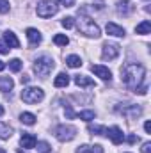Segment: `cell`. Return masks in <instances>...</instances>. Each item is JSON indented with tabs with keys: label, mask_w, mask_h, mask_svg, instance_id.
<instances>
[{
	"label": "cell",
	"mask_w": 151,
	"mask_h": 153,
	"mask_svg": "<svg viewBox=\"0 0 151 153\" xmlns=\"http://www.w3.org/2000/svg\"><path fill=\"white\" fill-rule=\"evenodd\" d=\"M4 41L9 45V48H20V41L16 38V34L11 32V30H7V32L4 34Z\"/></svg>",
	"instance_id": "obj_16"
},
{
	"label": "cell",
	"mask_w": 151,
	"mask_h": 153,
	"mask_svg": "<svg viewBox=\"0 0 151 153\" xmlns=\"http://www.w3.org/2000/svg\"><path fill=\"white\" fill-rule=\"evenodd\" d=\"M61 5H64V7H73L75 5V0H57Z\"/></svg>",
	"instance_id": "obj_31"
},
{
	"label": "cell",
	"mask_w": 151,
	"mask_h": 153,
	"mask_svg": "<svg viewBox=\"0 0 151 153\" xmlns=\"http://www.w3.org/2000/svg\"><path fill=\"white\" fill-rule=\"evenodd\" d=\"M66 116L71 119V117H75V112L71 111V105H66Z\"/></svg>",
	"instance_id": "obj_33"
},
{
	"label": "cell",
	"mask_w": 151,
	"mask_h": 153,
	"mask_svg": "<svg viewBox=\"0 0 151 153\" xmlns=\"http://www.w3.org/2000/svg\"><path fill=\"white\" fill-rule=\"evenodd\" d=\"M66 64L70 68H78V66H82V59L78 55H68L66 57Z\"/></svg>",
	"instance_id": "obj_21"
},
{
	"label": "cell",
	"mask_w": 151,
	"mask_h": 153,
	"mask_svg": "<svg viewBox=\"0 0 151 153\" xmlns=\"http://www.w3.org/2000/svg\"><path fill=\"white\" fill-rule=\"evenodd\" d=\"M76 135V128L71 125H59L55 128V137L61 141V143H68L71 139H75Z\"/></svg>",
	"instance_id": "obj_5"
},
{
	"label": "cell",
	"mask_w": 151,
	"mask_h": 153,
	"mask_svg": "<svg viewBox=\"0 0 151 153\" xmlns=\"http://www.w3.org/2000/svg\"><path fill=\"white\" fill-rule=\"evenodd\" d=\"M89 132H91V134H96V135H105V134H107V128H105V126H98V125H94V126L91 125V126H89Z\"/></svg>",
	"instance_id": "obj_26"
},
{
	"label": "cell",
	"mask_w": 151,
	"mask_h": 153,
	"mask_svg": "<svg viewBox=\"0 0 151 153\" xmlns=\"http://www.w3.org/2000/svg\"><path fill=\"white\" fill-rule=\"evenodd\" d=\"M39 18H52L55 13H57V5L53 0H43L38 4V9H36Z\"/></svg>",
	"instance_id": "obj_6"
},
{
	"label": "cell",
	"mask_w": 151,
	"mask_h": 153,
	"mask_svg": "<svg viewBox=\"0 0 151 153\" xmlns=\"http://www.w3.org/2000/svg\"><path fill=\"white\" fill-rule=\"evenodd\" d=\"M20 121H21L23 125H34V123H36V116L30 114V112H21V114H20Z\"/></svg>",
	"instance_id": "obj_22"
},
{
	"label": "cell",
	"mask_w": 151,
	"mask_h": 153,
	"mask_svg": "<svg viewBox=\"0 0 151 153\" xmlns=\"http://www.w3.org/2000/svg\"><path fill=\"white\" fill-rule=\"evenodd\" d=\"M44 98V93L41 87H25L21 91V100L25 103H38Z\"/></svg>",
	"instance_id": "obj_4"
},
{
	"label": "cell",
	"mask_w": 151,
	"mask_h": 153,
	"mask_svg": "<svg viewBox=\"0 0 151 153\" xmlns=\"http://www.w3.org/2000/svg\"><path fill=\"white\" fill-rule=\"evenodd\" d=\"M27 38L30 41V46H38L39 43H41V32H39L38 29H27Z\"/></svg>",
	"instance_id": "obj_14"
},
{
	"label": "cell",
	"mask_w": 151,
	"mask_h": 153,
	"mask_svg": "<svg viewBox=\"0 0 151 153\" xmlns=\"http://www.w3.org/2000/svg\"><path fill=\"white\" fill-rule=\"evenodd\" d=\"M75 84L78 85V87H94V85H96L93 78H89V76H85V75H76L75 76Z\"/></svg>",
	"instance_id": "obj_15"
},
{
	"label": "cell",
	"mask_w": 151,
	"mask_h": 153,
	"mask_svg": "<svg viewBox=\"0 0 151 153\" xmlns=\"http://www.w3.org/2000/svg\"><path fill=\"white\" fill-rule=\"evenodd\" d=\"M117 112L128 116V117H137V116H141L142 109L137 107V105H126V107H117Z\"/></svg>",
	"instance_id": "obj_10"
},
{
	"label": "cell",
	"mask_w": 151,
	"mask_h": 153,
	"mask_svg": "<svg viewBox=\"0 0 151 153\" xmlns=\"http://www.w3.org/2000/svg\"><path fill=\"white\" fill-rule=\"evenodd\" d=\"M76 29L82 32V34H85V36H89V38H100L101 36V32H100V27L85 14V11L84 9H80L78 11V20H76Z\"/></svg>",
	"instance_id": "obj_2"
},
{
	"label": "cell",
	"mask_w": 151,
	"mask_h": 153,
	"mask_svg": "<svg viewBox=\"0 0 151 153\" xmlns=\"http://www.w3.org/2000/svg\"><path fill=\"white\" fill-rule=\"evenodd\" d=\"M36 146H38V152L39 153H50V144H48V143H44V141L36 143Z\"/></svg>",
	"instance_id": "obj_29"
},
{
	"label": "cell",
	"mask_w": 151,
	"mask_h": 153,
	"mask_svg": "<svg viewBox=\"0 0 151 153\" xmlns=\"http://www.w3.org/2000/svg\"><path fill=\"white\" fill-rule=\"evenodd\" d=\"M144 130H146V134H151V123H150V121H146V123H144Z\"/></svg>",
	"instance_id": "obj_35"
},
{
	"label": "cell",
	"mask_w": 151,
	"mask_h": 153,
	"mask_svg": "<svg viewBox=\"0 0 151 153\" xmlns=\"http://www.w3.org/2000/svg\"><path fill=\"white\" fill-rule=\"evenodd\" d=\"M0 153H7V152H5V150H0Z\"/></svg>",
	"instance_id": "obj_39"
},
{
	"label": "cell",
	"mask_w": 151,
	"mask_h": 153,
	"mask_svg": "<svg viewBox=\"0 0 151 153\" xmlns=\"http://www.w3.org/2000/svg\"><path fill=\"white\" fill-rule=\"evenodd\" d=\"M119 53H121V46H119L117 43H105V45H103L101 57H103L105 61H114V59H117Z\"/></svg>",
	"instance_id": "obj_7"
},
{
	"label": "cell",
	"mask_w": 151,
	"mask_h": 153,
	"mask_svg": "<svg viewBox=\"0 0 151 153\" xmlns=\"http://www.w3.org/2000/svg\"><path fill=\"white\" fill-rule=\"evenodd\" d=\"M13 85H14V82H13V78H11V76H0V91H2V93L11 91V89H13Z\"/></svg>",
	"instance_id": "obj_18"
},
{
	"label": "cell",
	"mask_w": 151,
	"mask_h": 153,
	"mask_svg": "<svg viewBox=\"0 0 151 153\" xmlns=\"http://www.w3.org/2000/svg\"><path fill=\"white\" fill-rule=\"evenodd\" d=\"M105 135H109V139L112 141L115 146L124 141V134H123V130H121L119 126H110V128H107V134H105Z\"/></svg>",
	"instance_id": "obj_8"
},
{
	"label": "cell",
	"mask_w": 151,
	"mask_h": 153,
	"mask_svg": "<svg viewBox=\"0 0 151 153\" xmlns=\"http://www.w3.org/2000/svg\"><path fill=\"white\" fill-rule=\"evenodd\" d=\"M21 66H23V62H21L20 59H13V61L9 62V68H11V71H14V73H16V71H20V70H21Z\"/></svg>",
	"instance_id": "obj_27"
},
{
	"label": "cell",
	"mask_w": 151,
	"mask_h": 153,
	"mask_svg": "<svg viewBox=\"0 0 151 153\" xmlns=\"http://www.w3.org/2000/svg\"><path fill=\"white\" fill-rule=\"evenodd\" d=\"M61 25H62L64 29H71V27L75 25V18H73V16H66V18H62Z\"/></svg>",
	"instance_id": "obj_28"
},
{
	"label": "cell",
	"mask_w": 151,
	"mask_h": 153,
	"mask_svg": "<svg viewBox=\"0 0 151 153\" xmlns=\"http://www.w3.org/2000/svg\"><path fill=\"white\" fill-rule=\"evenodd\" d=\"M53 43H55L57 46H66V45L70 43V39H68L66 34H55V36H53Z\"/></svg>",
	"instance_id": "obj_23"
},
{
	"label": "cell",
	"mask_w": 151,
	"mask_h": 153,
	"mask_svg": "<svg viewBox=\"0 0 151 153\" xmlns=\"http://www.w3.org/2000/svg\"><path fill=\"white\" fill-rule=\"evenodd\" d=\"M126 141H128V143H135V141H137V135H133V134H132V135H128V139H126Z\"/></svg>",
	"instance_id": "obj_36"
},
{
	"label": "cell",
	"mask_w": 151,
	"mask_h": 153,
	"mask_svg": "<svg viewBox=\"0 0 151 153\" xmlns=\"http://www.w3.org/2000/svg\"><path fill=\"white\" fill-rule=\"evenodd\" d=\"M78 117H80V119H84V121H87V123H89V121H93V119H94V111H82V112H78Z\"/></svg>",
	"instance_id": "obj_25"
},
{
	"label": "cell",
	"mask_w": 151,
	"mask_h": 153,
	"mask_svg": "<svg viewBox=\"0 0 151 153\" xmlns=\"http://www.w3.org/2000/svg\"><path fill=\"white\" fill-rule=\"evenodd\" d=\"M142 153H151V143H144L142 144Z\"/></svg>",
	"instance_id": "obj_32"
},
{
	"label": "cell",
	"mask_w": 151,
	"mask_h": 153,
	"mask_svg": "<svg viewBox=\"0 0 151 153\" xmlns=\"http://www.w3.org/2000/svg\"><path fill=\"white\" fill-rule=\"evenodd\" d=\"M68 84H70V76L66 75V73H59V75L55 76V80H53L55 87H66Z\"/></svg>",
	"instance_id": "obj_19"
},
{
	"label": "cell",
	"mask_w": 151,
	"mask_h": 153,
	"mask_svg": "<svg viewBox=\"0 0 151 153\" xmlns=\"http://www.w3.org/2000/svg\"><path fill=\"white\" fill-rule=\"evenodd\" d=\"M76 153H103V148H101L100 144H94V146H91V144H82V146H78Z\"/></svg>",
	"instance_id": "obj_17"
},
{
	"label": "cell",
	"mask_w": 151,
	"mask_h": 153,
	"mask_svg": "<svg viewBox=\"0 0 151 153\" xmlns=\"http://www.w3.org/2000/svg\"><path fill=\"white\" fill-rule=\"evenodd\" d=\"M21 146L23 148H27V150H32V148H36V135L34 134H21Z\"/></svg>",
	"instance_id": "obj_12"
},
{
	"label": "cell",
	"mask_w": 151,
	"mask_h": 153,
	"mask_svg": "<svg viewBox=\"0 0 151 153\" xmlns=\"http://www.w3.org/2000/svg\"><path fill=\"white\" fill-rule=\"evenodd\" d=\"M144 75H146V70H144V66L139 64V62H128V64H124L123 70H121V80H123V84H124L128 89H133V91L142 84Z\"/></svg>",
	"instance_id": "obj_1"
},
{
	"label": "cell",
	"mask_w": 151,
	"mask_h": 153,
	"mask_svg": "<svg viewBox=\"0 0 151 153\" xmlns=\"http://www.w3.org/2000/svg\"><path fill=\"white\" fill-rule=\"evenodd\" d=\"M53 66H55V64H53V61H52L50 57L43 55V57L36 59V62H34V71H36L41 78H44V76H48L50 73H52Z\"/></svg>",
	"instance_id": "obj_3"
},
{
	"label": "cell",
	"mask_w": 151,
	"mask_h": 153,
	"mask_svg": "<svg viewBox=\"0 0 151 153\" xmlns=\"http://www.w3.org/2000/svg\"><path fill=\"white\" fill-rule=\"evenodd\" d=\"M133 11H135V5H133L130 0H121V2L117 4V13L123 14V16H128V14H132Z\"/></svg>",
	"instance_id": "obj_11"
},
{
	"label": "cell",
	"mask_w": 151,
	"mask_h": 153,
	"mask_svg": "<svg viewBox=\"0 0 151 153\" xmlns=\"http://www.w3.org/2000/svg\"><path fill=\"white\" fill-rule=\"evenodd\" d=\"M105 30H107V34H110V36H115V38H123L124 36V29L123 27H119L117 23H107V27H105Z\"/></svg>",
	"instance_id": "obj_13"
},
{
	"label": "cell",
	"mask_w": 151,
	"mask_h": 153,
	"mask_svg": "<svg viewBox=\"0 0 151 153\" xmlns=\"http://www.w3.org/2000/svg\"><path fill=\"white\" fill-rule=\"evenodd\" d=\"M91 71H93L96 76H100L101 80H110V78H112L110 70L105 68V66H101V64H93V66H91Z\"/></svg>",
	"instance_id": "obj_9"
},
{
	"label": "cell",
	"mask_w": 151,
	"mask_h": 153,
	"mask_svg": "<svg viewBox=\"0 0 151 153\" xmlns=\"http://www.w3.org/2000/svg\"><path fill=\"white\" fill-rule=\"evenodd\" d=\"M0 53H9L7 45H5V43H2V41H0Z\"/></svg>",
	"instance_id": "obj_34"
},
{
	"label": "cell",
	"mask_w": 151,
	"mask_h": 153,
	"mask_svg": "<svg viewBox=\"0 0 151 153\" xmlns=\"http://www.w3.org/2000/svg\"><path fill=\"white\" fill-rule=\"evenodd\" d=\"M2 116H4V107L0 105V117H2Z\"/></svg>",
	"instance_id": "obj_38"
},
{
	"label": "cell",
	"mask_w": 151,
	"mask_h": 153,
	"mask_svg": "<svg viewBox=\"0 0 151 153\" xmlns=\"http://www.w3.org/2000/svg\"><path fill=\"white\" fill-rule=\"evenodd\" d=\"M4 68H5V62H4V61H0V71H2Z\"/></svg>",
	"instance_id": "obj_37"
},
{
	"label": "cell",
	"mask_w": 151,
	"mask_h": 153,
	"mask_svg": "<svg viewBox=\"0 0 151 153\" xmlns=\"http://www.w3.org/2000/svg\"><path fill=\"white\" fill-rule=\"evenodd\" d=\"M11 135H13V128L9 125H2L0 123V137L2 139H9Z\"/></svg>",
	"instance_id": "obj_24"
},
{
	"label": "cell",
	"mask_w": 151,
	"mask_h": 153,
	"mask_svg": "<svg viewBox=\"0 0 151 153\" xmlns=\"http://www.w3.org/2000/svg\"><path fill=\"white\" fill-rule=\"evenodd\" d=\"M9 13V0H0V14Z\"/></svg>",
	"instance_id": "obj_30"
},
{
	"label": "cell",
	"mask_w": 151,
	"mask_h": 153,
	"mask_svg": "<svg viewBox=\"0 0 151 153\" xmlns=\"http://www.w3.org/2000/svg\"><path fill=\"white\" fill-rule=\"evenodd\" d=\"M135 32H137V34H150L151 32V23L148 20H144L142 23H139V25L135 27Z\"/></svg>",
	"instance_id": "obj_20"
}]
</instances>
